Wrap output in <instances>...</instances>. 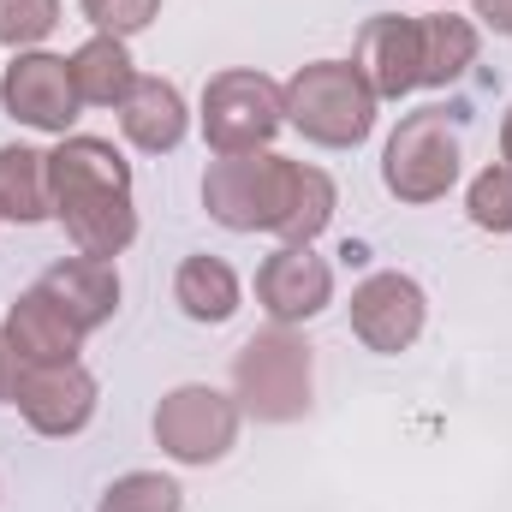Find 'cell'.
Returning a JSON list of instances; mask_svg holds the SVG:
<instances>
[{
	"instance_id": "obj_18",
	"label": "cell",
	"mask_w": 512,
	"mask_h": 512,
	"mask_svg": "<svg viewBox=\"0 0 512 512\" xmlns=\"http://www.w3.org/2000/svg\"><path fill=\"white\" fill-rule=\"evenodd\" d=\"M173 298L191 322H227L239 310V274L221 256H185L173 274Z\"/></svg>"
},
{
	"instance_id": "obj_24",
	"label": "cell",
	"mask_w": 512,
	"mask_h": 512,
	"mask_svg": "<svg viewBox=\"0 0 512 512\" xmlns=\"http://www.w3.org/2000/svg\"><path fill=\"white\" fill-rule=\"evenodd\" d=\"M24 370H30V364L18 358V346H12V340H6V328H0V405H12V399H18Z\"/></svg>"
},
{
	"instance_id": "obj_19",
	"label": "cell",
	"mask_w": 512,
	"mask_h": 512,
	"mask_svg": "<svg viewBox=\"0 0 512 512\" xmlns=\"http://www.w3.org/2000/svg\"><path fill=\"white\" fill-rule=\"evenodd\" d=\"M477 66V24L435 12L423 18V90H447Z\"/></svg>"
},
{
	"instance_id": "obj_14",
	"label": "cell",
	"mask_w": 512,
	"mask_h": 512,
	"mask_svg": "<svg viewBox=\"0 0 512 512\" xmlns=\"http://www.w3.org/2000/svg\"><path fill=\"white\" fill-rule=\"evenodd\" d=\"M36 286H42L84 334L102 328V322L120 310V274H114V262H102V256H66V262H54Z\"/></svg>"
},
{
	"instance_id": "obj_1",
	"label": "cell",
	"mask_w": 512,
	"mask_h": 512,
	"mask_svg": "<svg viewBox=\"0 0 512 512\" xmlns=\"http://www.w3.org/2000/svg\"><path fill=\"white\" fill-rule=\"evenodd\" d=\"M203 209L227 233H280L286 245H310L334 221V179L274 149L221 155L203 173Z\"/></svg>"
},
{
	"instance_id": "obj_9",
	"label": "cell",
	"mask_w": 512,
	"mask_h": 512,
	"mask_svg": "<svg viewBox=\"0 0 512 512\" xmlns=\"http://www.w3.org/2000/svg\"><path fill=\"white\" fill-rule=\"evenodd\" d=\"M0 102L12 120L36 131H54L66 137V126L78 120V90H72V66L60 54H12L6 78H0Z\"/></svg>"
},
{
	"instance_id": "obj_13",
	"label": "cell",
	"mask_w": 512,
	"mask_h": 512,
	"mask_svg": "<svg viewBox=\"0 0 512 512\" xmlns=\"http://www.w3.org/2000/svg\"><path fill=\"white\" fill-rule=\"evenodd\" d=\"M6 340L18 346L24 364H72L78 346H84V328H78L42 286H30V292H18L12 310H6Z\"/></svg>"
},
{
	"instance_id": "obj_3",
	"label": "cell",
	"mask_w": 512,
	"mask_h": 512,
	"mask_svg": "<svg viewBox=\"0 0 512 512\" xmlns=\"http://www.w3.org/2000/svg\"><path fill=\"white\" fill-rule=\"evenodd\" d=\"M286 126L304 131L322 149H358L376 126V90L352 60H316L298 66L286 84Z\"/></svg>"
},
{
	"instance_id": "obj_2",
	"label": "cell",
	"mask_w": 512,
	"mask_h": 512,
	"mask_svg": "<svg viewBox=\"0 0 512 512\" xmlns=\"http://www.w3.org/2000/svg\"><path fill=\"white\" fill-rule=\"evenodd\" d=\"M48 191L54 215L78 256H120L137 239V209H131V167L108 137H60L48 155Z\"/></svg>"
},
{
	"instance_id": "obj_25",
	"label": "cell",
	"mask_w": 512,
	"mask_h": 512,
	"mask_svg": "<svg viewBox=\"0 0 512 512\" xmlns=\"http://www.w3.org/2000/svg\"><path fill=\"white\" fill-rule=\"evenodd\" d=\"M477 18H483L489 30L512 36V0H477Z\"/></svg>"
},
{
	"instance_id": "obj_6",
	"label": "cell",
	"mask_w": 512,
	"mask_h": 512,
	"mask_svg": "<svg viewBox=\"0 0 512 512\" xmlns=\"http://www.w3.org/2000/svg\"><path fill=\"white\" fill-rule=\"evenodd\" d=\"M382 179L399 203H435V197L453 191V179H459V137H453L441 108H417V114L399 120V131L387 137Z\"/></svg>"
},
{
	"instance_id": "obj_23",
	"label": "cell",
	"mask_w": 512,
	"mask_h": 512,
	"mask_svg": "<svg viewBox=\"0 0 512 512\" xmlns=\"http://www.w3.org/2000/svg\"><path fill=\"white\" fill-rule=\"evenodd\" d=\"M155 12H161V0H84V18L96 24V36H120V42L149 30Z\"/></svg>"
},
{
	"instance_id": "obj_5",
	"label": "cell",
	"mask_w": 512,
	"mask_h": 512,
	"mask_svg": "<svg viewBox=\"0 0 512 512\" xmlns=\"http://www.w3.org/2000/svg\"><path fill=\"white\" fill-rule=\"evenodd\" d=\"M286 126V90L262 72H215L203 84V137L215 155H251L268 149L274 131Z\"/></svg>"
},
{
	"instance_id": "obj_20",
	"label": "cell",
	"mask_w": 512,
	"mask_h": 512,
	"mask_svg": "<svg viewBox=\"0 0 512 512\" xmlns=\"http://www.w3.org/2000/svg\"><path fill=\"white\" fill-rule=\"evenodd\" d=\"M179 507H185V489L173 477H161V471H126V477L108 483V495H102L96 512H179Z\"/></svg>"
},
{
	"instance_id": "obj_8",
	"label": "cell",
	"mask_w": 512,
	"mask_h": 512,
	"mask_svg": "<svg viewBox=\"0 0 512 512\" xmlns=\"http://www.w3.org/2000/svg\"><path fill=\"white\" fill-rule=\"evenodd\" d=\"M423 316H429V298H423V286L411 280V274H370L358 292H352V334L370 346V352H382V358H399L405 346H417V334H423Z\"/></svg>"
},
{
	"instance_id": "obj_7",
	"label": "cell",
	"mask_w": 512,
	"mask_h": 512,
	"mask_svg": "<svg viewBox=\"0 0 512 512\" xmlns=\"http://www.w3.org/2000/svg\"><path fill=\"white\" fill-rule=\"evenodd\" d=\"M155 441L179 465H215L239 441V399H227V393H215L203 382L173 387L155 405Z\"/></svg>"
},
{
	"instance_id": "obj_11",
	"label": "cell",
	"mask_w": 512,
	"mask_h": 512,
	"mask_svg": "<svg viewBox=\"0 0 512 512\" xmlns=\"http://www.w3.org/2000/svg\"><path fill=\"white\" fill-rule=\"evenodd\" d=\"M364 84L376 90V102H399L411 90H423V18H399L382 12L358 30V60Z\"/></svg>"
},
{
	"instance_id": "obj_12",
	"label": "cell",
	"mask_w": 512,
	"mask_h": 512,
	"mask_svg": "<svg viewBox=\"0 0 512 512\" xmlns=\"http://www.w3.org/2000/svg\"><path fill=\"white\" fill-rule=\"evenodd\" d=\"M12 405L24 411V423L36 435H78L96 417V376L78 358L72 364H30Z\"/></svg>"
},
{
	"instance_id": "obj_27",
	"label": "cell",
	"mask_w": 512,
	"mask_h": 512,
	"mask_svg": "<svg viewBox=\"0 0 512 512\" xmlns=\"http://www.w3.org/2000/svg\"><path fill=\"white\" fill-rule=\"evenodd\" d=\"M435 6H441V0H435Z\"/></svg>"
},
{
	"instance_id": "obj_4",
	"label": "cell",
	"mask_w": 512,
	"mask_h": 512,
	"mask_svg": "<svg viewBox=\"0 0 512 512\" xmlns=\"http://www.w3.org/2000/svg\"><path fill=\"white\" fill-rule=\"evenodd\" d=\"M310 387H316L310 346L280 322L251 334L233 358V399L256 423H298L310 411Z\"/></svg>"
},
{
	"instance_id": "obj_26",
	"label": "cell",
	"mask_w": 512,
	"mask_h": 512,
	"mask_svg": "<svg viewBox=\"0 0 512 512\" xmlns=\"http://www.w3.org/2000/svg\"><path fill=\"white\" fill-rule=\"evenodd\" d=\"M501 161H507V167H512V114H507V120H501Z\"/></svg>"
},
{
	"instance_id": "obj_10",
	"label": "cell",
	"mask_w": 512,
	"mask_h": 512,
	"mask_svg": "<svg viewBox=\"0 0 512 512\" xmlns=\"http://www.w3.org/2000/svg\"><path fill=\"white\" fill-rule=\"evenodd\" d=\"M328 298H334V268L310 251V245H280V251L256 268V304L280 328L322 316Z\"/></svg>"
},
{
	"instance_id": "obj_17",
	"label": "cell",
	"mask_w": 512,
	"mask_h": 512,
	"mask_svg": "<svg viewBox=\"0 0 512 512\" xmlns=\"http://www.w3.org/2000/svg\"><path fill=\"white\" fill-rule=\"evenodd\" d=\"M54 215V191H48V155L42 149H24V143H6L0 149V221H18V227H36Z\"/></svg>"
},
{
	"instance_id": "obj_21",
	"label": "cell",
	"mask_w": 512,
	"mask_h": 512,
	"mask_svg": "<svg viewBox=\"0 0 512 512\" xmlns=\"http://www.w3.org/2000/svg\"><path fill=\"white\" fill-rule=\"evenodd\" d=\"M465 209L483 233H512V167H483L465 191Z\"/></svg>"
},
{
	"instance_id": "obj_22",
	"label": "cell",
	"mask_w": 512,
	"mask_h": 512,
	"mask_svg": "<svg viewBox=\"0 0 512 512\" xmlns=\"http://www.w3.org/2000/svg\"><path fill=\"white\" fill-rule=\"evenodd\" d=\"M60 0H0V42L12 54H30L42 36H54Z\"/></svg>"
},
{
	"instance_id": "obj_16",
	"label": "cell",
	"mask_w": 512,
	"mask_h": 512,
	"mask_svg": "<svg viewBox=\"0 0 512 512\" xmlns=\"http://www.w3.org/2000/svg\"><path fill=\"white\" fill-rule=\"evenodd\" d=\"M72 90H78V102H90V108H120L131 96V84L143 78L137 66H131L126 42L120 36H90L72 60Z\"/></svg>"
},
{
	"instance_id": "obj_15",
	"label": "cell",
	"mask_w": 512,
	"mask_h": 512,
	"mask_svg": "<svg viewBox=\"0 0 512 512\" xmlns=\"http://www.w3.org/2000/svg\"><path fill=\"white\" fill-rule=\"evenodd\" d=\"M120 131H126L143 155L179 149V137H185V96L167 78H137L131 96L120 102Z\"/></svg>"
}]
</instances>
